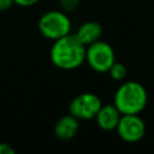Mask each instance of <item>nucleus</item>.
Returning a JSON list of instances; mask_svg holds the SVG:
<instances>
[{"mask_svg":"<svg viewBox=\"0 0 154 154\" xmlns=\"http://www.w3.org/2000/svg\"><path fill=\"white\" fill-rule=\"evenodd\" d=\"M49 58L55 67L71 71L78 69L85 61V46L75 34H67L53 41Z\"/></svg>","mask_w":154,"mask_h":154,"instance_id":"nucleus-1","label":"nucleus"},{"mask_svg":"<svg viewBox=\"0 0 154 154\" xmlns=\"http://www.w3.org/2000/svg\"><path fill=\"white\" fill-rule=\"evenodd\" d=\"M148 93L137 81H126L120 84L113 96V105L122 114H140L147 106Z\"/></svg>","mask_w":154,"mask_h":154,"instance_id":"nucleus-2","label":"nucleus"},{"mask_svg":"<svg viewBox=\"0 0 154 154\" xmlns=\"http://www.w3.org/2000/svg\"><path fill=\"white\" fill-rule=\"evenodd\" d=\"M71 19L63 10H51L45 12L37 23L41 35L51 41H55L71 31Z\"/></svg>","mask_w":154,"mask_h":154,"instance_id":"nucleus-3","label":"nucleus"},{"mask_svg":"<svg viewBox=\"0 0 154 154\" xmlns=\"http://www.w3.org/2000/svg\"><path fill=\"white\" fill-rule=\"evenodd\" d=\"M116 61L113 47L102 40L85 46V63L91 70L99 73L108 72L109 67Z\"/></svg>","mask_w":154,"mask_h":154,"instance_id":"nucleus-4","label":"nucleus"},{"mask_svg":"<svg viewBox=\"0 0 154 154\" xmlns=\"http://www.w3.org/2000/svg\"><path fill=\"white\" fill-rule=\"evenodd\" d=\"M101 106L102 101L96 94L85 91L76 95L71 100L69 105V113L78 120H90L95 118Z\"/></svg>","mask_w":154,"mask_h":154,"instance_id":"nucleus-5","label":"nucleus"},{"mask_svg":"<svg viewBox=\"0 0 154 154\" xmlns=\"http://www.w3.org/2000/svg\"><path fill=\"white\" fill-rule=\"evenodd\" d=\"M116 131L124 142L136 143L143 138L146 124L140 114H122Z\"/></svg>","mask_w":154,"mask_h":154,"instance_id":"nucleus-6","label":"nucleus"},{"mask_svg":"<svg viewBox=\"0 0 154 154\" xmlns=\"http://www.w3.org/2000/svg\"><path fill=\"white\" fill-rule=\"evenodd\" d=\"M122 117V113L118 111V108L112 103L102 105L99 112L95 116V122L97 126L105 131H113L116 130L119 119Z\"/></svg>","mask_w":154,"mask_h":154,"instance_id":"nucleus-7","label":"nucleus"},{"mask_svg":"<svg viewBox=\"0 0 154 154\" xmlns=\"http://www.w3.org/2000/svg\"><path fill=\"white\" fill-rule=\"evenodd\" d=\"M79 129V120L72 114L60 117L54 125V135L61 141H69L76 136Z\"/></svg>","mask_w":154,"mask_h":154,"instance_id":"nucleus-8","label":"nucleus"},{"mask_svg":"<svg viewBox=\"0 0 154 154\" xmlns=\"http://www.w3.org/2000/svg\"><path fill=\"white\" fill-rule=\"evenodd\" d=\"M75 35L84 46H88L101 40L102 25L96 20H87L78 26Z\"/></svg>","mask_w":154,"mask_h":154,"instance_id":"nucleus-9","label":"nucleus"},{"mask_svg":"<svg viewBox=\"0 0 154 154\" xmlns=\"http://www.w3.org/2000/svg\"><path fill=\"white\" fill-rule=\"evenodd\" d=\"M108 73H109V76H111L112 79L118 81V82H122V81H124V79L126 78V76H128V69H126V66H125L123 63H117V61H114L113 65L109 67Z\"/></svg>","mask_w":154,"mask_h":154,"instance_id":"nucleus-10","label":"nucleus"},{"mask_svg":"<svg viewBox=\"0 0 154 154\" xmlns=\"http://www.w3.org/2000/svg\"><path fill=\"white\" fill-rule=\"evenodd\" d=\"M58 2H59L60 8L64 12L70 13V12H73L79 6L81 0H58Z\"/></svg>","mask_w":154,"mask_h":154,"instance_id":"nucleus-11","label":"nucleus"},{"mask_svg":"<svg viewBox=\"0 0 154 154\" xmlns=\"http://www.w3.org/2000/svg\"><path fill=\"white\" fill-rule=\"evenodd\" d=\"M14 153L16 150L11 144L6 142H0V154H14Z\"/></svg>","mask_w":154,"mask_h":154,"instance_id":"nucleus-12","label":"nucleus"},{"mask_svg":"<svg viewBox=\"0 0 154 154\" xmlns=\"http://www.w3.org/2000/svg\"><path fill=\"white\" fill-rule=\"evenodd\" d=\"M40 0H13V4L22 6V7H29L32 5H36Z\"/></svg>","mask_w":154,"mask_h":154,"instance_id":"nucleus-13","label":"nucleus"},{"mask_svg":"<svg viewBox=\"0 0 154 154\" xmlns=\"http://www.w3.org/2000/svg\"><path fill=\"white\" fill-rule=\"evenodd\" d=\"M13 5V0H0V12L7 11Z\"/></svg>","mask_w":154,"mask_h":154,"instance_id":"nucleus-14","label":"nucleus"},{"mask_svg":"<svg viewBox=\"0 0 154 154\" xmlns=\"http://www.w3.org/2000/svg\"><path fill=\"white\" fill-rule=\"evenodd\" d=\"M153 59H154V54H153Z\"/></svg>","mask_w":154,"mask_h":154,"instance_id":"nucleus-15","label":"nucleus"}]
</instances>
